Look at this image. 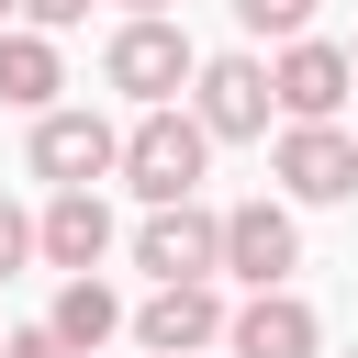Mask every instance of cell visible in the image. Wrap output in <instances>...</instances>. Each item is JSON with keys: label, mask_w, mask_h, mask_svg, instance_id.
I'll use <instances>...</instances> for the list:
<instances>
[{"label": "cell", "mask_w": 358, "mask_h": 358, "mask_svg": "<svg viewBox=\"0 0 358 358\" xmlns=\"http://www.w3.org/2000/svg\"><path fill=\"white\" fill-rule=\"evenodd\" d=\"M201 157H213V134H201L190 112H134V134H123V190H134L145 213H168V201L201 190Z\"/></svg>", "instance_id": "1"}, {"label": "cell", "mask_w": 358, "mask_h": 358, "mask_svg": "<svg viewBox=\"0 0 358 358\" xmlns=\"http://www.w3.org/2000/svg\"><path fill=\"white\" fill-rule=\"evenodd\" d=\"M101 78H112L134 112H179V90L201 78V56H190L179 22H123V34L101 45Z\"/></svg>", "instance_id": "2"}, {"label": "cell", "mask_w": 358, "mask_h": 358, "mask_svg": "<svg viewBox=\"0 0 358 358\" xmlns=\"http://www.w3.org/2000/svg\"><path fill=\"white\" fill-rule=\"evenodd\" d=\"M134 268H145L157 291H179V280H213V268H224V213H201V201H168V213H145V224H134Z\"/></svg>", "instance_id": "3"}, {"label": "cell", "mask_w": 358, "mask_h": 358, "mask_svg": "<svg viewBox=\"0 0 358 358\" xmlns=\"http://www.w3.org/2000/svg\"><path fill=\"white\" fill-rule=\"evenodd\" d=\"M347 90H358V67H347V45H324V34H302V45L268 56V112H280V123H336Z\"/></svg>", "instance_id": "4"}, {"label": "cell", "mask_w": 358, "mask_h": 358, "mask_svg": "<svg viewBox=\"0 0 358 358\" xmlns=\"http://www.w3.org/2000/svg\"><path fill=\"white\" fill-rule=\"evenodd\" d=\"M190 123H201L213 145H257V134H268V67H257V56H201Z\"/></svg>", "instance_id": "5"}, {"label": "cell", "mask_w": 358, "mask_h": 358, "mask_svg": "<svg viewBox=\"0 0 358 358\" xmlns=\"http://www.w3.org/2000/svg\"><path fill=\"white\" fill-rule=\"evenodd\" d=\"M268 179H280L291 201H358V134H336V123H280Z\"/></svg>", "instance_id": "6"}, {"label": "cell", "mask_w": 358, "mask_h": 358, "mask_svg": "<svg viewBox=\"0 0 358 358\" xmlns=\"http://www.w3.org/2000/svg\"><path fill=\"white\" fill-rule=\"evenodd\" d=\"M224 268H235L246 291H291V268H302L291 201H235V213H224Z\"/></svg>", "instance_id": "7"}, {"label": "cell", "mask_w": 358, "mask_h": 358, "mask_svg": "<svg viewBox=\"0 0 358 358\" xmlns=\"http://www.w3.org/2000/svg\"><path fill=\"white\" fill-rule=\"evenodd\" d=\"M123 168V134L101 123V112H45L34 123V179H56V190H101Z\"/></svg>", "instance_id": "8"}, {"label": "cell", "mask_w": 358, "mask_h": 358, "mask_svg": "<svg viewBox=\"0 0 358 358\" xmlns=\"http://www.w3.org/2000/svg\"><path fill=\"white\" fill-rule=\"evenodd\" d=\"M123 324H134V347H145V358H190V347H213V336H224V291H213V280H179V291H145Z\"/></svg>", "instance_id": "9"}, {"label": "cell", "mask_w": 358, "mask_h": 358, "mask_svg": "<svg viewBox=\"0 0 358 358\" xmlns=\"http://www.w3.org/2000/svg\"><path fill=\"white\" fill-rule=\"evenodd\" d=\"M34 257L67 268V280H90V268L112 257V201H101V190H56V201L34 213Z\"/></svg>", "instance_id": "10"}, {"label": "cell", "mask_w": 358, "mask_h": 358, "mask_svg": "<svg viewBox=\"0 0 358 358\" xmlns=\"http://www.w3.org/2000/svg\"><path fill=\"white\" fill-rule=\"evenodd\" d=\"M224 347H235V358H313L324 324H313L302 291H246V302L224 313Z\"/></svg>", "instance_id": "11"}, {"label": "cell", "mask_w": 358, "mask_h": 358, "mask_svg": "<svg viewBox=\"0 0 358 358\" xmlns=\"http://www.w3.org/2000/svg\"><path fill=\"white\" fill-rule=\"evenodd\" d=\"M56 90H67V67H56V34H22V22H11V34H0V101L45 123V112H56Z\"/></svg>", "instance_id": "12"}, {"label": "cell", "mask_w": 358, "mask_h": 358, "mask_svg": "<svg viewBox=\"0 0 358 358\" xmlns=\"http://www.w3.org/2000/svg\"><path fill=\"white\" fill-rule=\"evenodd\" d=\"M45 336H56L67 358H101V347L123 336V302H112L101 280H67V291H56V313H45Z\"/></svg>", "instance_id": "13"}, {"label": "cell", "mask_w": 358, "mask_h": 358, "mask_svg": "<svg viewBox=\"0 0 358 358\" xmlns=\"http://www.w3.org/2000/svg\"><path fill=\"white\" fill-rule=\"evenodd\" d=\"M235 22H246V34H280V45H302L313 0H235Z\"/></svg>", "instance_id": "14"}, {"label": "cell", "mask_w": 358, "mask_h": 358, "mask_svg": "<svg viewBox=\"0 0 358 358\" xmlns=\"http://www.w3.org/2000/svg\"><path fill=\"white\" fill-rule=\"evenodd\" d=\"M11 22L22 34H67V22H90V0H11Z\"/></svg>", "instance_id": "15"}, {"label": "cell", "mask_w": 358, "mask_h": 358, "mask_svg": "<svg viewBox=\"0 0 358 358\" xmlns=\"http://www.w3.org/2000/svg\"><path fill=\"white\" fill-rule=\"evenodd\" d=\"M22 257H34V213H22V201H0V280H11Z\"/></svg>", "instance_id": "16"}, {"label": "cell", "mask_w": 358, "mask_h": 358, "mask_svg": "<svg viewBox=\"0 0 358 358\" xmlns=\"http://www.w3.org/2000/svg\"><path fill=\"white\" fill-rule=\"evenodd\" d=\"M0 358H67V347H56L45 324H11V336H0Z\"/></svg>", "instance_id": "17"}, {"label": "cell", "mask_w": 358, "mask_h": 358, "mask_svg": "<svg viewBox=\"0 0 358 358\" xmlns=\"http://www.w3.org/2000/svg\"><path fill=\"white\" fill-rule=\"evenodd\" d=\"M123 22H168V0H123Z\"/></svg>", "instance_id": "18"}, {"label": "cell", "mask_w": 358, "mask_h": 358, "mask_svg": "<svg viewBox=\"0 0 358 358\" xmlns=\"http://www.w3.org/2000/svg\"><path fill=\"white\" fill-rule=\"evenodd\" d=\"M0 34H11V0H0Z\"/></svg>", "instance_id": "19"}, {"label": "cell", "mask_w": 358, "mask_h": 358, "mask_svg": "<svg viewBox=\"0 0 358 358\" xmlns=\"http://www.w3.org/2000/svg\"><path fill=\"white\" fill-rule=\"evenodd\" d=\"M347 67H358V45H347Z\"/></svg>", "instance_id": "20"}, {"label": "cell", "mask_w": 358, "mask_h": 358, "mask_svg": "<svg viewBox=\"0 0 358 358\" xmlns=\"http://www.w3.org/2000/svg\"><path fill=\"white\" fill-rule=\"evenodd\" d=\"M0 336H11V324H0Z\"/></svg>", "instance_id": "21"}, {"label": "cell", "mask_w": 358, "mask_h": 358, "mask_svg": "<svg viewBox=\"0 0 358 358\" xmlns=\"http://www.w3.org/2000/svg\"><path fill=\"white\" fill-rule=\"evenodd\" d=\"M347 358H358V347H347Z\"/></svg>", "instance_id": "22"}]
</instances>
